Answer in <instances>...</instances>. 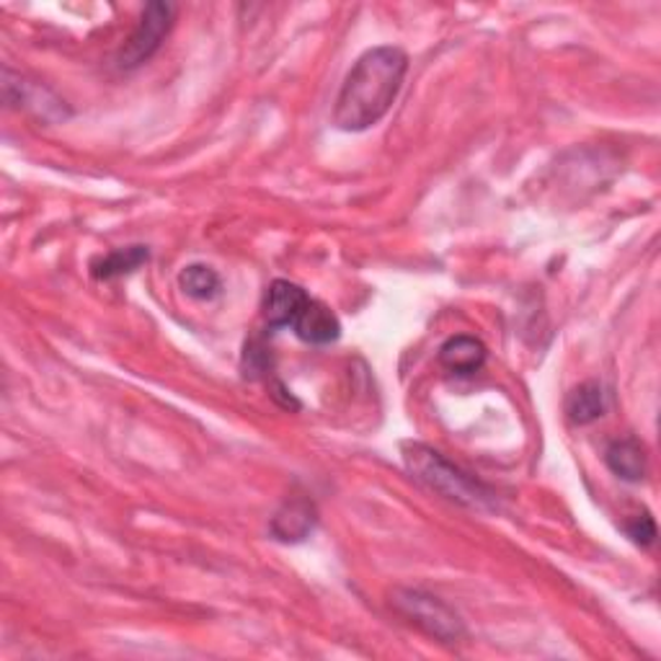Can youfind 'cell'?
Wrapping results in <instances>:
<instances>
[{"mask_svg":"<svg viewBox=\"0 0 661 661\" xmlns=\"http://www.w3.org/2000/svg\"><path fill=\"white\" fill-rule=\"evenodd\" d=\"M308 293L300 287V284L287 282V280H276L269 287L267 300H264V318L272 329H287V326H295L297 316H300L305 305H308Z\"/></svg>","mask_w":661,"mask_h":661,"instance_id":"obj_5","label":"cell"},{"mask_svg":"<svg viewBox=\"0 0 661 661\" xmlns=\"http://www.w3.org/2000/svg\"><path fill=\"white\" fill-rule=\"evenodd\" d=\"M605 463L610 471L617 475V479H623L628 483L644 481L646 468H649V463H646L644 447L634 437L617 439V442L610 445L605 452Z\"/></svg>","mask_w":661,"mask_h":661,"instance_id":"obj_9","label":"cell"},{"mask_svg":"<svg viewBox=\"0 0 661 661\" xmlns=\"http://www.w3.org/2000/svg\"><path fill=\"white\" fill-rule=\"evenodd\" d=\"M625 532H628V538L634 540L636 545H651L653 538H657V524H653V517L649 511H641V515L630 517L628 522H625Z\"/></svg>","mask_w":661,"mask_h":661,"instance_id":"obj_14","label":"cell"},{"mask_svg":"<svg viewBox=\"0 0 661 661\" xmlns=\"http://www.w3.org/2000/svg\"><path fill=\"white\" fill-rule=\"evenodd\" d=\"M566 414L574 424H592L605 414V393L597 382H585L568 396Z\"/></svg>","mask_w":661,"mask_h":661,"instance_id":"obj_11","label":"cell"},{"mask_svg":"<svg viewBox=\"0 0 661 661\" xmlns=\"http://www.w3.org/2000/svg\"><path fill=\"white\" fill-rule=\"evenodd\" d=\"M272 367V357L261 341H248L244 352V375L246 378H261Z\"/></svg>","mask_w":661,"mask_h":661,"instance_id":"obj_13","label":"cell"},{"mask_svg":"<svg viewBox=\"0 0 661 661\" xmlns=\"http://www.w3.org/2000/svg\"><path fill=\"white\" fill-rule=\"evenodd\" d=\"M406 70L409 57L401 47L367 49L341 85L333 125L344 132H362L378 125L401 94Z\"/></svg>","mask_w":661,"mask_h":661,"instance_id":"obj_1","label":"cell"},{"mask_svg":"<svg viewBox=\"0 0 661 661\" xmlns=\"http://www.w3.org/2000/svg\"><path fill=\"white\" fill-rule=\"evenodd\" d=\"M179 284L181 290L194 300H215L223 290V282H220V274L212 267L204 264H191L184 269L179 274Z\"/></svg>","mask_w":661,"mask_h":661,"instance_id":"obj_12","label":"cell"},{"mask_svg":"<svg viewBox=\"0 0 661 661\" xmlns=\"http://www.w3.org/2000/svg\"><path fill=\"white\" fill-rule=\"evenodd\" d=\"M312 528H316V507L305 499L287 501L272 520V535L282 543H300Z\"/></svg>","mask_w":661,"mask_h":661,"instance_id":"obj_7","label":"cell"},{"mask_svg":"<svg viewBox=\"0 0 661 661\" xmlns=\"http://www.w3.org/2000/svg\"><path fill=\"white\" fill-rule=\"evenodd\" d=\"M439 362L452 375H473L486 362V346L473 337H452L439 350Z\"/></svg>","mask_w":661,"mask_h":661,"instance_id":"obj_8","label":"cell"},{"mask_svg":"<svg viewBox=\"0 0 661 661\" xmlns=\"http://www.w3.org/2000/svg\"><path fill=\"white\" fill-rule=\"evenodd\" d=\"M295 333L303 341H308V344H331V341H337L341 337V323L337 318V312H333L329 305L318 303V300H308L300 316H297L295 321Z\"/></svg>","mask_w":661,"mask_h":661,"instance_id":"obj_6","label":"cell"},{"mask_svg":"<svg viewBox=\"0 0 661 661\" xmlns=\"http://www.w3.org/2000/svg\"><path fill=\"white\" fill-rule=\"evenodd\" d=\"M147 248L145 246H130V248H117V251L102 256L91 267V274L96 280H114V276L130 274L134 269H140L147 261Z\"/></svg>","mask_w":661,"mask_h":661,"instance_id":"obj_10","label":"cell"},{"mask_svg":"<svg viewBox=\"0 0 661 661\" xmlns=\"http://www.w3.org/2000/svg\"><path fill=\"white\" fill-rule=\"evenodd\" d=\"M174 16H176V9L170 3L145 5L140 26L134 28L132 37L127 39V45L119 49L117 66L122 70H132L142 66V62L151 60V57L161 49L163 39H166V34L170 32V26H174Z\"/></svg>","mask_w":661,"mask_h":661,"instance_id":"obj_4","label":"cell"},{"mask_svg":"<svg viewBox=\"0 0 661 661\" xmlns=\"http://www.w3.org/2000/svg\"><path fill=\"white\" fill-rule=\"evenodd\" d=\"M403 460H406L409 473L414 475L418 483H424L429 492H435L445 499H450L460 507L471 509H492L494 494L475 481L458 465H452L445 455H439L432 447L409 442L403 445Z\"/></svg>","mask_w":661,"mask_h":661,"instance_id":"obj_2","label":"cell"},{"mask_svg":"<svg viewBox=\"0 0 661 661\" xmlns=\"http://www.w3.org/2000/svg\"><path fill=\"white\" fill-rule=\"evenodd\" d=\"M393 607L411 623L418 625L424 634L435 636L442 644H455L465 636L463 621L458 613L445 605L437 597L418 592V589H396L393 592Z\"/></svg>","mask_w":661,"mask_h":661,"instance_id":"obj_3","label":"cell"}]
</instances>
